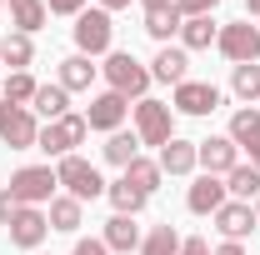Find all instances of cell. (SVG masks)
Here are the masks:
<instances>
[{
    "label": "cell",
    "mask_w": 260,
    "mask_h": 255,
    "mask_svg": "<svg viewBox=\"0 0 260 255\" xmlns=\"http://www.w3.org/2000/svg\"><path fill=\"white\" fill-rule=\"evenodd\" d=\"M255 220H260V195H255Z\"/></svg>",
    "instance_id": "7bdbcfd3"
},
{
    "label": "cell",
    "mask_w": 260,
    "mask_h": 255,
    "mask_svg": "<svg viewBox=\"0 0 260 255\" xmlns=\"http://www.w3.org/2000/svg\"><path fill=\"white\" fill-rule=\"evenodd\" d=\"M210 220H215V230H220L225 240H240V245H245V235L260 225V220H255V205H245V200H225Z\"/></svg>",
    "instance_id": "5bb4252c"
},
{
    "label": "cell",
    "mask_w": 260,
    "mask_h": 255,
    "mask_svg": "<svg viewBox=\"0 0 260 255\" xmlns=\"http://www.w3.org/2000/svg\"><path fill=\"white\" fill-rule=\"evenodd\" d=\"M100 75H105V90H115L125 100H145V90H150V65L135 60L130 50H110L105 65H100Z\"/></svg>",
    "instance_id": "6da1fadb"
},
{
    "label": "cell",
    "mask_w": 260,
    "mask_h": 255,
    "mask_svg": "<svg viewBox=\"0 0 260 255\" xmlns=\"http://www.w3.org/2000/svg\"><path fill=\"white\" fill-rule=\"evenodd\" d=\"M225 195H230V200H245V205H255V195H260V170L240 160V165L225 175Z\"/></svg>",
    "instance_id": "4316f807"
},
{
    "label": "cell",
    "mask_w": 260,
    "mask_h": 255,
    "mask_svg": "<svg viewBox=\"0 0 260 255\" xmlns=\"http://www.w3.org/2000/svg\"><path fill=\"white\" fill-rule=\"evenodd\" d=\"M35 140H40L35 110H25V105H5V100H0V145H10V150H35Z\"/></svg>",
    "instance_id": "ba28073f"
},
{
    "label": "cell",
    "mask_w": 260,
    "mask_h": 255,
    "mask_svg": "<svg viewBox=\"0 0 260 255\" xmlns=\"http://www.w3.org/2000/svg\"><path fill=\"white\" fill-rule=\"evenodd\" d=\"M105 200L115 205V215H140V210L150 205V195H140V190H135V185H130V180H125V175L105 185Z\"/></svg>",
    "instance_id": "d4e9b609"
},
{
    "label": "cell",
    "mask_w": 260,
    "mask_h": 255,
    "mask_svg": "<svg viewBox=\"0 0 260 255\" xmlns=\"http://www.w3.org/2000/svg\"><path fill=\"white\" fill-rule=\"evenodd\" d=\"M90 135V125H85V115H60V120H50V125H40V140H35V150H45L50 160H65L75 155V145Z\"/></svg>",
    "instance_id": "8992f818"
},
{
    "label": "cell",
    "mask_w": 260,
    "mask_h": 255,
    "mask_svg": "<svg viewBox=\"0 0 260 255\" xmlns=\"http://www.w3.org/2000/svg\"><path fill=\"white\" fill-rule=\"evenodd\" d=\"M45 10H50V15H80L85 0H45Z\"/></svg>",
    "instance_id": "e575fe53"
},
{
    "label": "cell",
    "mask_w": 260,
    "mask_h": 255,
    "mask_svg": "<svg viewBox=\"0 0 260 255\" xmlns=\"http://www.w3.org/2000/svg\"><path fill=\"white\" fill-rule=\"evenodd\" d=\"M10 195L20 205H50L60 195V180H55V165H20L10 175Z\"/></svg>",
    "instance_id": "5b68a950"
},
{
    "label": "cell",
    "mask_w": 260,
    "mask_h": 255,
    "mask_svg": "<svg viewBox=\"0 0 260 255\" xmlns=\"http://www.w3.org/2000/svg\"><path fill=\"white\" fill-rule=\"evenodd\" d=\"M180 10L175 5H160V10H145V35L150 40H160V45H170V35H180Z\"/></svg>",
    "instance_id": "f546056e"
},
{
    "label": "cell",
    "mask_w": 260,
    "mask_h": 255,
    "mask_svg": "<svg viewBox=\"0 0 260 255\" xmlns=\"http://www.w3.org/2000/svg\"><path fill=\"white\" fill-rule=\"evenodd\" d=\"M225 200L230 195H225V180H220V175H195L190 190H185V210H190V215H215Z\"/></svg>",
    "instance_id": "4fadbf2b"
},
{
    "label": "cell",
    "mask_w": 260,
    "mask_h": 255,
    "mask_svg": "<svg viewBox=\"0 0 260 255\" xmlns=\"http://www.w3.org/2000/svg\"><path fill=\"white\" fill-rule=\"evenodd\" d=\"M220 0H175V10H180V20H190V15H210Z\"/></svg>",
    "instance_id": "d6a6232c"
},
{
    "label": "cell",
    "mask_w": 260,
    "mask_h": 255,
    "mask_svg": "<svg viewBox=\"0 0 260 255\" xmlns=\"http://www.w3.org/2000/svg\"><path fill=\"white\" fill-rule=\"evenodd\" d=\"M215 35H220V25H215L210 15H190V20L180 25V50H210Z\"/></svg>",
    "instance_id": "484cf974"
},
{
    "label": "cell",
    "mask_w": 260,
    "mask_h": 255,
    "mask_svg": "<svg viewBox=\"0 0 260 255\" xmlns=\"http://www.w3.org/2000/svg\"><path fill=\"white\" fill-rule=\"evenodd\" d=\"M35 90H40V80H35L30 70H10V75H5V85H0V100H5V105H25V110H30Z\"/></svg>",
    "instance_id": "83f0119b"
},
{
    "label": "cell",
    "mask_w": 260,
    "mask_h": 255,
    "mask_svg": "<svg viewBox=\"0 0 260 255\" xmlns=\"http://www.w3.org/2000/svg\"><path fill=\"white\" fill-rule=\"evenodd\" d=\"M70 255H110V250H105L100 235H85V240H75V250H70Z\"/></svg>",
    "instance_id": "836d02e7"
},
{
    "label": "cell",
    "mask_w": 260,
    "mask_h": 255,
    "mask_svg": "<svg viewBox=\"0 0 260 255\" xmlns=\"http://www.w3.org/2000/svg\"><path fill=\"white\" fill-rule=\"evenodd\" d=\"M70 35H75V55H90V60H95V55H110V50H115V20H110V10H100V5L95 10L85 5V10L75 15Z\"/></svg>",
    "instance_id": "7a4b0ae2"
},
{
    "label": "cell",
    "mask_w": 260,
    "mask_h": 255,
    "mask_svg": "<svg viewBox=\"0 0 260 255\" xmlns=\"http://www.w3.org/2000/svg\"><path fill=\"white\" fill-rule=\"evenodd\" d=\"M245 155H250V165H255V170H260V140H255V145H250V150H245Z\"/></svg>",
    "instance_id": "ab89813d"
},
{
    "label": "cell",
    "mask_w": 260,
    "mask_h": 255,
    "mask_svg": "<svg viewBox=\"0 0 260 255\" xmlns=\"http://www.w3.org/2000/svg\"><path fill=\"white\" fill-rule=\"evenodd\" d=\"M215 50H220L230 65H255L260 60V25H250V20H230V25H220Z\"/></svg>",
    "instance_id": "52a82bcc"
},
{
    "label": "cell",
    "mask_w": 260,
    "mask_h": 255,
    "mask_svg": "<svg viewBox=\"0 0 260 255\" xmlns=\"http://www.w3.org/2000/svg\"><path fill=\"white\" fill-rule=\"evenodd\" d=\"M180 255H210V240L205 235H190V240H180Z\"/></svg>",
    "instance_id": "8d00e7d4"
},
{
    "label": "cell",
    "mask_w": 260,
    "mask_h": 255,
    "mask_svg": "<svg viewBox=\"0 0 260 255\" xmlns=\"http://www.w3.org/2000/svg\"><path fill=\"white\" fill-rule=\"evenodd\" d=\"M95 75H100V65L90 60V55H65L60 60V85L70 90V95H75V90H90Z\"/></svg>",
    "instance_id": "ffe728a7"
},
{
    "label": "cell",
    "mask_w": 260,
    "mask_h": 255,
    "mask_svg": "<svg viewBox=\"0 0 260 255\" xmlns=\"http://www.w3.org/2000/svg\"><path fill=\"white\" fill-rule=\"evenodd\" d=\"M95 5H100V10H110V15H115V10H125L130 0H95Z\"/></svg>",
    "instance_id": "f35d334b"
},
{
    "label": "cell",
    "mask_w": 260,
    "mask_h": 255,
    "mask_svg": "<svg viewBox=\"0 0 260 255\" xmlns=\"http://www.w3.org/2000/svg\"><path fill=\"white\" fill-rule=\"evenodd\" d=\"M55 180H60V190L75 195L80 205H85V200H100V195H105V185H110V180H105V175H100V170L80 155V150H75V155H65V160H55Z\"/></svg>",
    "instance_id": "3957f363"
},
{
    "label": "cell",
    "mask_w": 260,
    "mask_h": 255,
    "mask_svg": "<svg viewBox=\"0 0 260 255\" xmlns=\"http://www.w3.org/2000/svg\"><path fill=\"white\" fill-rule=\"evenodd\" d=\"M100 155H105V165H115V170H125L130 160L140 155V135H135V130H115V135H105V145H100Z\"/></svg>",
    "instance_id": "7402d4cb"
},
{
    "label": "cell",
    "mask_w": 260,
    "mask_h": 255,
    "mask_svg": "<svg viewBox=\"0 0 260 255\" xmlns=\"http://www.w3.org/2000/svg\"><path fill=\"white\" fill-rule=\"evenodd\" d=\"M0 10H5V0H0Z\"/></svg>",
    "instance_id": "ee69618b"
},
{
    "label": "cell",
    "mask_w": 260,
    "mask_h": 255,
    "mask_svg": "<svg viewBox=\"0 0 260 255\" xmlns=\"http://www.w3.org/2000/svg\"><path fill=\"white\" fill-rule=\"evenodd\" d=\"M100 240H105V250L110 255H130V250H140V225H135V215H110L105 220V230H100Z\"/></svg>",
    "instance_id": "2e32d148"
},
{
    "label": "cell",
    "mask_w": 260,
    "mask_h": 255,
    "mask_svg": "<svg viewBox=\"0 0 260 255\" xmlns=\"http://www.w3.org/2000/svg\"><path fill=\"white\" fill-rule=\"evenodd\" d=\"M5 10H10V25H15L20 35H35L45 20H50L45 0H5Z\"/></svg>",
    "instance_id": "44dd1931"
},
{
    "label": "cell",
    "mask_w": 260,
    "mask_h": 255,
    "mask_svg": "<svg viewBox=\"0 0 260 255\" xmlns=\"http://www.w3.org/2000/svg\"><path fill=\"white\" fill-rule=\"evenodd\" d=\"M195 155H200V170L205 175H220L225 180L230 170L240 165V145L230 135H210V140H195Z\"/></svg>",
    "instance_id": "7c38bea8"
},
{
    "label": "cell",
    "mask_w": 260,
    "mask_h": 255,
    "mask_svg": "<svg viewBox=\"0 0 260 255\" xmlns=\"http://www.w3.org/2000/svg\"><path fill=\"white\" fill-rule=\"evenodd\" d=\"M45 220H50V230H60V235H75L80 225H85V205L75 200V195H55L50 205H45Z\"/></svg>",
    "instance_id": "e0dca14e"
},
{
    "label": "cell",
    "mask_w": 260,
    "mask_h": 255,
    "mask_svg": "<svg viewBox=\"0 0 260 255\" xmlns=\"http://www.w3.org/2000/svg\"><path fill=\"white\" fill-rule=\"evenodd\" d=\"M210 255H250V250H245L240 240H220V245H215V250H210Z\"/></svg>",
    "instance_id": "74e56055"
},
{
    "label": "cell",
    "mask_w": 260,
    "mask_h": 255,
    "mask_svg": "<svg viewBox=\"0 0 260 255\" xmlns=\"http://www.w3.org/2000/svg\"><path fill=\"white\" fill-rule=\"evenodd\" d=\"M15 210H20V200L10 195V185H5V190H0V225H10V220H15Z\"/></svg>",
    "instance_id": "d590c367"
},
{
    "label": "cell",
    "mask_w": 260,
    "mask_h": 255,
    "mask_svg": "<svg viewBox=\"0 0 260 255\" xmlns=\"http://www.w3.org/2000/svg\"><path fill=\"white\" fill-rule=\"evenodd\" d=\"M130 115H135V135H140V145H170L175 140V110L165 105V100H135L130 105Z\"/></svg>",
    "instance_id": "277c9868"
},
{
    "label": "cell",
    "mask_w": 260,
    "mask_h": 255,
    "mask_svg": "<svg viewBox=\"0 0 260 255\" xmlns=\"http://www.w3.org/2000/svg\"><path fill=\"white\" fill-rule=\"evenodd\" d=\"M135 255H180V230L175 225H150Z\"/></svg>",
    "instance_id": "4dcf8cb0"
},
{
    "label": "cell",
    "mask_w": 260,
    "mask_h": 255,
    "mask_svg": "<svg viewBox=\"0 0 260 255\" xmlns=\"http://www.w3.org/2000/svg\"><path fill=\"white\" fill-rule=\"evenodd\" d=\"M30 110H35V120H45V125H50V120L70 115V90H65L60 80H55V85H40L35 100H30Z\"/></svg>",
    "instance_id": "d6986e66"
},
{
    "label": "cell",
    "mask_w": 260,
    "mask_h": 255,
    "mask_svg": "<svg viewBox=\"0 0 260 255\" xmlns=\"http://www.w3.org/2000/svg\"><path fill=\"white\" fill-rule=\"evenodd\" d=\"M5 230H10V245H15V250H40V245H45V235H50L45 205H20V210H15V220L5 225Z\"/></svg>",
    "instance_id": "8fae6325"
},
{
    "label": "cell",
    "mask_w": 260,
    "mask_h": 255,
    "mask_svg": "<svg viewBox=\"0 0 260 255\" xmlns=\"http://www.w3.org/2000/svg\"><path fill=\"white\" fill-rule=\"evenodd\" d=\"M125 115H130V100L115 95V90H100V95H90V105H85V125L100 130V135L125 130Z\"/></svg>",
    "instance_id": "30bf717a"
},
{
    "label": "cell",
    "mask_w": 260,
    "mask_h": 255,
    "mask_svg": "<svg viewBox=\"0 0 260 255\" xmlns=\"http://www.w3.org/2000/svg\"><path fill=\"white\" fill-rule=\"evenodd\" d=\"M30 60H35V35L10 30L5 40H0V65H10V70H30Z\"/></svg>",
    "instance_id": "cb8c5ba5"
},
{
    "label": "cell",
    "mask_w": 260,
    "mask_h": 255,
    "mask_svg": "<svg viewBox=\"0 0 260 255\" xmlns=\"http://www.w3.org/2000/svg\"><path fill=\"white\" fill-rule=\"evenodd\" d=\"M225 135L240 145V150H250V145L260 140V110H255V105H240V110L230 115V130H225Z\"/></svg>",
    "instance_id": "f1b7e54d"
},
{
    "label": "cell",
    "mask_w": 260,
    "mask_h": 255,
    "mask_svg": "<svg viewBox=\"0 0 260 255\" xmlns=\"http://www.w3.org/2000/svg\"><path fill=\"white\" fill-rule=\"evenodd\" d=\"M120 175H125V180H130V185H135L140 195H155V190H160V180H165L160 160H145V155H135L125 170H120Z\"/></svg>",
    "instance_id": "603a6c76"
},
{
    "label": "cell",
    "mask_w": 260,
    "mask_h": 255,
    "mask_svg": "<svg viewBox=\"0 0 260 255\" xmlns=\"http://www.w3.org/2000/svg\"><path fill=\"white\" fill-rule=\"evenodd\" d=\"M145 10H160V5H175V0H140Z\"/></svg>",
    "instance_id": "60d3db41"
},
{
    "label": "cell",
    "mask_w": 260,
    "mask_h": 255,
    "mask_svg": "<svg viewBox=\"0 0 260 255\" xmlns=\"http://www.w3.org/2000/svg\"><path fill=\"white\" fill-rule=\"evenodd\" d=\"M230 95L240 100V105H255V100H260V60L255 65H235V75H230Z\"/></svg>",
    "instance_id": "1f68e13d"
},
{
    "label": "cell",
    "mask_w": 260,
    "mask_h": 255,
    "mask_svg": "<svg viewBox=\"0 0 260 255\" xmlns=\"http://www.w3.org/2000/svg\"><path fill=\"white\" fill-rule=\"evenodd\" d=\"M150 80H160V85H180V80H190V50H180V45H160L155 60H150Z\"/></svg>",
    "instance_id": "9a60e30c"
},
{
    "label": "cell",
    "mask_w": 260,
    "mask_h": 255,
    "mask_svg": "<svg viewBox=\"0 0 260 255\" xmlns=\"http://www.w3.org/2000/svg\"><path fill=\"white\" fill-rule=\"evenodd\" d=\"M160 170L165 175H195V170H200V155H195V140H180V135H175V140H170V145H160Z\"/></svg>",
    "instance_id": "ac0fdd59"
},
{
    "label": "cell",
    "mask_w": 260,
    "mask_h": 255,
    "mask_svg": "<svg viewBox=\"0 0 260 255\" xmlns=\"http://www.w3.org/2000/svg\"><path fill=\"white\" fill-rule=\"evenodd\" d=\"M245 10H250V20H255V15H260V0H245Z\"/></svg>",
    "instance_id": "b9f144b4"
},
{
    "label": "cell",
    "mask_w": 260,
    "mask_h": 255,
    "mask_svg": "<svg viewBox=\"0 0 260 255\" xmlns=\"http://www.w3.org/2000/svg\"><path fill=\"white\" fill-rule=\"evenodd\" d=\"M220 100H225V90L210 80H180L170 90V110L175 115H210V110H220Z\"/></svg>",
    "instance_id": "9c48e42d"
}]
</instances>
